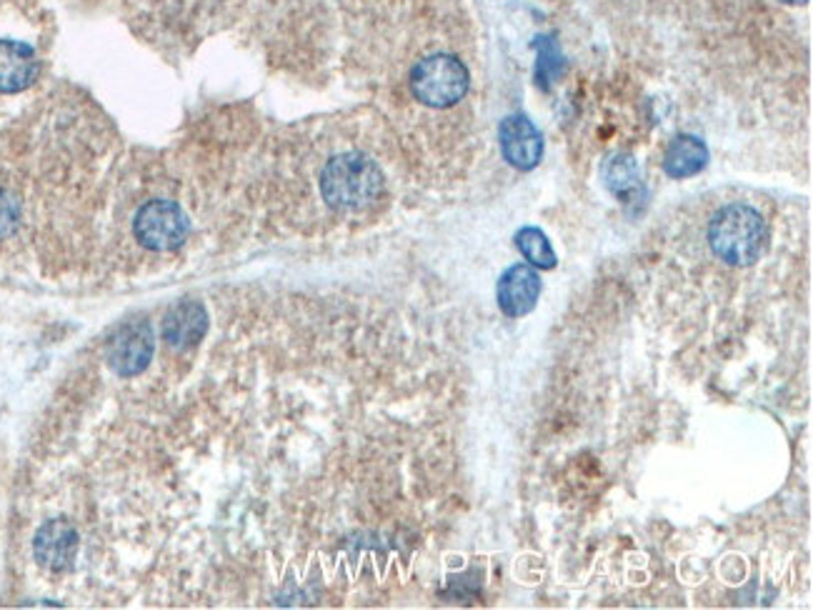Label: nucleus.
I'll use <instances>...</instances> for the list:
<instances>
[{
    "mask_svg": "<svg viewBox=\"0 0 813 610\" xmlns=\"http://www.w3.org/2000/svg\"><path fill=\"white\" fill-rule=\"evenodd\" d=\"M188 216L173 200H150L138 210L134 233L150 251H173L188 238Z\"/></svg>",
    "mask_w": 813,
    "mask_h": 610,
    "instance_id": "obj_4",
    "label": "nucleus"
},
{
    "mask_svg": "<svg viewBox=\"0 0 813 610\" xmlns=\"http://www.w3.org/2000/svg\"><path fill=\"white\" fill-rule=\"evenodd\" d=\"M468 70L461 60L446 53L423 58L411 70V91L415 101L428 108H450L468 93Z\"/></svg>",
    "mask_w": 813,
    "mask_h": 610,
    "instance_id": "obj_3",
    "label": "nucleus"
},
{
    "mask_svg": "<svg viewBox=\"0 0 813 610\" xmlns=\"http://www.w3.org/2000/svg\"><path fill=\"white\" fill-rule=\"evenodd\" d=\"M709 243L715 258L729 265H754L768 245V226L756 208L731 203L713 216Z\"/></svg>",
    "mask_w": 813,
    "mask_h": 610,
    "instance_id": "obj_1",
    "label": "nucleus"
},
{
    "mask_svg": "<svg viewBox=\"0 0 813 610\" xmlns=\"http://www.w3.org/2000/svg\"><path fill=\"white\" fill-rule=\"evenodd\" d=\"M41 76L38 56L18 41H0V93H23Z\"/></svg>",
    "mask_w": 813,
    "mask_h": 610,
    "instance_id": "obj_9",
    "label": "nucleus"
},
{
    "mask_svg": "<svg viewBox=\"0 0 813 610\" xmlns=\"http://www.w3.org/2000/svg\"><path fill=\"white\" fill-rule=\"evenodd\" d=\"M516 245L518 251L524 253V258L534 265V268H541V271H551L556 268V253L551 248V241H548L546 233L541 231V228H520V231L516 233Z\"/></svg>",
    "mask_w": 813,
    "mask_h": 610,
    "instance_id": "obj_13",
    "label": "nucleus"
},
{
    "mask_svg": "<svg viewBox=\"0 0 813 610\" xmlns=\"http://www.w3.org/2000/svg\"><path fill=\"white\" fill-rule=\"evenodd\" d=\"M706 163H709V148H706L701 138L688 136V133L671 140V146L664 153V173L678 181L698 175Z\"/></svg>",
    "mask_w": 813,
    "mask_h": 610,
    "instance_id": "obj_11",
    "label": "nucleus"
},
{
    "mask_svg": "<svg viewBox=\"0 0 813 610\" xmlns=\"http://www.w3.org/2000/svg\"><path fill=\"white\" fill-rule=\"evenodd\" d=\"M783 3H791V5H799V3H806V0H783Z\"/></svg>",
    "mask_w": 813,
    "mask_h": 610,
    "instance_id": "obj_16",
    "label": "nucleus"
},
{
    "mask_svg": "<svg viewBox=\"0 0 813 610\" xmlns=\"http://www.w3.org/2000/svg\"><path fill=\"white\" fill-rule=\"evenodd\" d=\"M536 50H538L536 81L543 91H548L556 78L563 73V56L559 46H556L553 35H541V38H536Z\"/></svg>",
    "mask_w": 813,
    "mask_h": 610,
    "instance_id": "obj_14",
    "label": "nucleus"
},
{
    "mask_svg": "<svg viewBox=\"0 0 813 610\" xmlns=\"http://www.w3.org/2000/svg\"><path fill=\"white\" fill-rule=\"evenodd\" d=\"M501 153L518 171H534L543 158V136L531 120L520 113L506 116L499 128Z\"/></svg>",
    "mask_w": 813,
    "mask_h": 610,
    "instance_id": "obj_7",
    "label": "nucleus"
},
{
    "mask_svg": "<svg viewBox=\"0 0 813 610\" xmlns=\"http://www.w3.org/2000/svg\"><path fill=\"white\" fill-rule=\"evenodd\" d=\"M208 331V313L198 300H181L163 321V341L173 350L198 346Z\"/></svg>",
    "mask_w": 813,
    "mask_h": 610,
    "instance_id": "obj_10",
    "label": "nucleus"
},
{
    "mask_svg": "<svg viewBox=\"0 0 813 610\" xmlns=\"http://www.w3.org/2000/svg\"><path fill=\"white\" fill-rule=\"evenodd\" d=\"M600 175H604L606 188L618 198L629 196L631 191H635L641 185L639 165H635L633 158L626 156V153H618V156L608 158V161L604 163V171H600Z\"/></svg>",
    "mask_w": 813,
    "mask_h": 610,
    "instance_id": "obj_12",
    "label": "nucleus"
},
{
    "mask_svg": "<svg viewBox=\"0 0 813 610\" xmlns=\"http://www.w3.org/2000/svg\"><path fill=\"white\" fill-rule=\"evenodd\" d=\"M78 545H81V538H78L73 523L56 518L38 528V533L33 538V555L46 571L66 573L73 568Z\"/></svg>",
    "mask_w": 813,
    "mask_h": 610,
    "instance_id": "obj_6",
    "label": "nucleus"
},
{
    "mask_svg": "<svg viewBox=\"0 0 813 610\" xmlns=\"http://www.w3.org/2000/svg\"><path fill=\"white\" fill-rule=\"evenodd\" d=\"M153 350V331L146 321L123 323L108 341V366L116 376L134 378L150 366Z\"/></svg>",
    "mask_w": 813,
    "mask_h": 610,
    "instance_id": "obj_5",
    "label": "nucleus"
},
{
    "mask_svg": "<svg viewBox=\"0 0 813 610\" xmlns=\"http://www.w3.org/2000/svg\"><path fill=\"white\" fill-rule=\"evenodd\" d=\"M18 223H21V203L11 193L0 188V241L13 235Z\"/></svg>",
    "mask_w": 813,
    "mask_h": 610,
    "instance_id": "obj_15",
    "label": "nucleus"
},
{
    "mask_svg": "<svg viewBox=\"0 0 813 610\" xmlns=\"http://www.w3.org/2000/svg\"><path fill=\"white\" fill-rule=\"evenodd\" d=\"M541 276L531 265H511L499 280V306L508 318L528 315L541 298Z\"/></svg>",
    "mask_w": 813,
    "mask_h": 610,
    "instance_id": "obj_8",
    "label": "nucleus"
},
{
    "mask_svg": "<svg viewBox=\"0 0 813 610\" xmlns=\"http://www.w3.org/2000/svg\"><path fill=\"white\" fill-rule=\"evenodd\" d=\"M321 193L331 208L360 210L374 206L383 193V173L364 153L331 158L321 173Z\"/></svg>",
    "mask_w": 813,
    "mask_h": 610,
    "instance_id": "obj_2",
    "label": "nucleus"
}]
</instances>
